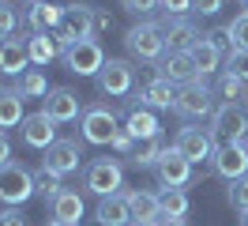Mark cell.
Instances as JSON below:
<instances>
[{
	"label": "cell",
	"instance_id": "cell-20",
	"mask_svg": "<svg viewBox=\"0 0 248 226\" xmlns=\"http://www.w3.org/2000/svg\"><path fill=\"white\" fill-rule=\"evenodd\" d=\"M61 15H64L61 4L34 0L31 8H27V27H31V34H53V30H57V23H61Z\"/></svg>",
	"mask_w": 248,
	"mask_h": 226
},
{
	"label": "cell",
	"instance_id": "cell-7",
	"mask_svg": "<svg viewBox=\"0 0 248 226\" xmlns=\"http://www.w3.org/2000/svg\"><path fill=\"white\" fill-rule=\"evenodd\" d=\"M61 57H64V68L76 72V75H98L106 68V49H102V42H94V38H83V42L68 45Z\"/></svg>",
	"mask_w": 248,
	"mask_h": 226
},
{
	"label": "cell",
	"instance_id": "cell-29",
	"mask_svg": "<svg viewBox=\"0 0 248 226\" xmlns=\"http://www.w3.org/2000/svg\"><path fill=\"white\" fill-rule=\"evenodd\" d=\"M34 189H38V196L46 200V208H53V200L64 192V185H61V174H49V170H38L34 174Z\"/></svg>",
	"mask_w": 248,
	"mask_h": 226
},
{
	"label": "cell",
	"instance_id": "cell-34",
	"mask_svg": "<svg viewBox=\"0 0 248 226\" xmlns=\"http://www.w3.org/2000/svg\"><path fill=\"white\" fill-rule=\"evenodd\" d=\"M230 42H233V49H248V12H241L230 23Z\"/></svg>",
	"mask_w": 248,
	"mask_h": 226
},
{
	"label": "cell",
	"instance_id": "cell-5",
	"mask_svg": "<svg viewBox=\"0 0 248 226\" xmlns=\"http://www.w3.org/2000/svg\"><path fill=\"white\" fill-rule=\"evenodd\" d=\"M177 113L185 121H203V117H215V87H207L203 79L196 83H185L177 90Z\"/></svg>",
	"mask_w": 248,
	"mask_h": 226
},
{
	"label": "cell",
	"instance_id": "cell-50",
	"mask_svg": "<svg viewBox=\"0 0 248 226\" xmlns=\"http://www.w3.org/2000/svg\"><path fill=\"white\" fill-rule=\"evenodd\" d=\"M151 226H158V223H151Z\"/></svg>",
	"mask_w": 248,
	"mask_h": 226
},
{
	"label": "cell",
	"instance_id": "cell-23",
	"mask_svg": "<svg viewBox=\"0 0 248 226\" xmlns=\"http://www.w3.org/2000/svg\"><path fill=\"white\" fill-rule=\"evenodd\" d=\"M27 64H31V57H27V42L8 38V42L0 45V75H23V72H31Z\"/></svg>",
	"mask_w": 248,
	"mask_h": 226
},
{
	"label": "cell",
	"instance_id": "cell-10",
	"mask_svg": "<svg viewBox=\"0 0 248 226\" xmlns=\"http://www.w3.org/2000/svg\"><path fill=\"white\" fill-rule=\"evenodd\" d=\"M94 83H98V94L124 98L136 83V68H132V60H106V68L94 75Z\"/></svg>",
	"mask_w": 248,
	"mask_h": 226
},
{
	"label": "cell",
	"instance_id": "cell-6",
	"mask_svg": "<svg viewBox=\"0 0 248 226\" xmlns=\"http://www.w3.org/2000/svg\"><path fill=\"white\" fill-rule=\"evenodd\" d=\"M124 45L136 60H162L166 53V38L158 23H136V27L124 30Z\"/></svg>",
	"mask_w": 248,
	"mask_h": 226
},
{
	"label": "cell",
	"instance_id": "cell-43",
	"mask_svg": "<svg viewBox=\"0 0 248 226\" xmlns=\"http://www.w3.org/2000/svg\"><path fill=\"white\" fill-rule=\"evenodd\" d=\"M12 162V139H8V132L0 128V166Z\"/></svg>",
	"mask_w": 248,
	"mask_h": 226
},
{
	"label": "cell",
	"instance_id": "cell-1",
	"mask_svg": "<svg viewBox=\"0 0 248 226\" xmlns=\"http://www.w3.org/2000/svg\"><path fill=\"white\" fill-rule=\"evenodd\" d=\"M83 38H94V8L91 4H64V15L57 30H53V42L57 49H68V45L83 42Z\"/></svg>",
	"mask_w": 248,
	"mask_h": 226
},
{
	"label": "cell",
	"instance_id": "cell-33",
	"mask_svg": "<svg viewBox=\"0 0 248 226\" xmlns=\"http://www.w3.org/2000/svg\"><path fill=\"white\" fill-rule=\"evenodd\" d=\"M226 72L237 75L241 83H248V49H233V53H226Z\"/></svg>",
	"mask_w": 248,
	"mask_h": 226
},
{
	"label": "cell",
	"instance_id": "cell-27",
	"mask_svg": "<svg viewBox=\"0 0 248 226\" xmlns=\"http://www.w3.org/2000/svg\"><path fill=\"white\" fill-rule=\"evenodd\" d=\"M158 204H162V219H185L188 208H192L185 189H166V192L158 196Z\"/></svg>",
	"mask_w": 248,
	"mask_h": 226
},
{
	"label": "cell",
	"instance_id": "cell-39",
	"mask_svg": "<svg viewBox=\"0 0 248 226\" xmlns=\"http://www.w3.org/2000/svg\"><path fill=\"white\" fill-rule=\"evenodd\" d=\"M226 8V0H192V12H200V15H218Z\"/></svg>",
	"mask_w": 248,
	"mask_h": 226
},
{
	"label": "cell",
	"instance_id": "cell-37",
	"mask_svg": "<svg viewBox=\"0 0 248 226\" xmlns=\"http://www.w3.org/2000/svg\"><path fill=\"white\" fill-rule=\"evenodd\" d=\"M19 27V12H16V4H8V0H0V34L8 38L12 30Z\"/></svg>",
	"mask_w": 248,
	"mask_h": 226
},
{
	"label": "cell",
	"instance_id": "cell-44",
	"mask_svg": "<svg viewBox=\"0 0 248 226\" xmlns=\"http://www.w3.org/2000/svg\"><path fill=\"white\" fill-rule=\"evenodd\" d=\"M113 27V15L109 12H98V8H94V30H109Z\"/></svg>",
	"mask_w": 248,
	"mask_h": 226
},
{
	"label": "cell",
	"instance_id": "cell-13",
	"mask_svg": "<svg viewBox=\"0 0 248 226\" xmlns=\"http://www.w3.org/2000/svg\"><path fill=\"white\" fill-rule=\"evenodd\" d=\"M155 174H158V185H162V189H181V185H188V177H192V162H188L177 147H166L162 158H158V166H155Z\"/></svg>",
	"mask_w": 248,
	"mask_h": 226
},
{
	"label": "cell",
	"instance_id": "cell-21",
	"mask_svg": "<svg viewBox=\"0 0 248 226\" xmlns=\"http://www.w3.org/2000/svg\"><path fill=\"white\" fill-rule=\"evenodd\" d=\"M140 105H147V109H173L177 105V90H173V83L155 75L151 83L140 87Z\"/></svg>",
	"mask_w": 248,
	"mask_h": 226
},
{
	"label": "cell",
	"instance_id": "cell-38",
	"mask_svg": "<svg viewBox=\"0 0 248 226\" xmlns=\"http://www.w3.org/2000/svg\"><path fill=\"white\" fill-rule=\"evenodd\" d=\"M121 8H124V12H132V15H147V12H155V8H158V0H121Z\"/></svg>",
	"mask_w": 248,
	"mask_h": 226
},
{
	"label": "cell",
	"instance_id": "cell-22",
	"mask_svg": "<svg viewBox=\"0 0 248 226\" xmlns=\"http://www.w3.org/2000/svg\"><path fill=\"white\" fill-rule=\"evenodd\" d=\"M94 223L98 226H128L132 223V211H128V200L121 192L98 200V211H94Z\"/></svg>",
	"mask_w": 248,
	"mask_h": 226
},
{
	"label": "cell",
	"instance_id": "cell-47",
	"mask_svg": "<svg viewBox=\"0 0 248 226\" xmlns=\"http://www.w3.org/2000/svg\"><path fill=\"white\" fill-rule=\"evenodd\" d=\"M241 226H248V211H241Z\"/></svg>",
	"mask_w": 248,
	"mask_h": 226
},
{
	"label": "cell",
	"instance_id": "cell-17",
	"mask_svg": "<svg viewBox=\"0 0 248 226\" xmlns=\"http://www.w3.org/2000/svg\"><path fill=\"white\" fill-rule=\"evenodd\" d=\"M158 79H166V83H196L200 72H196V60L188 57V53H170V57H162L158 64Z\"/></svg>",
	"mask_w": 248,
	"mask_h": 226
},
{
	"label": "cell",
	"instance_id": "cell-15",
	"mask_svg": "<svg viewBox=\"0 0 248 226\" xmlns=\"http://www.w3.org/2000/svg\"><path fill=\"white\" fill-rule=\"evenodd\" d=\"M211 166H215V174L222 181H237L248 174V143H226V147L215 151V158H211Z\"/></svg>",
	"mask_w": 248,
	"mask_h": 226
},
{
	"label": "cell",
	"instance_id": "cell-51",
	"mask_svg": "<svg viewBox=\"0 0 248 226\" xmlns=\"http://www.w3.org/2000/svg\"><path fill=\"white\" fill-rule=\"evenodd\" d=\"M31 4H34V0H31Z\"/></svg>",
	"mask_w": 248,
	"mask_h": 226
},
{
	"label": "cell",
	"instance_id": "cell-31",
	"mask_svg": "<svg viewBox=\"0 0 248 226\" xmlns=\"http://www.w3.org/2000/svg\"><path fill=\"white\" fill-rule=\"evenodd\" d=\"M162 151H166V143H162V136H158V139H147V143H140V147H136V155H132L128 162H132V166H158Z\"/></svg>",
	"mask_w": 248,
	"mask_h": 226
},
{
	"label": "cell",
	"instance_id": "cell-12",
	"mask_svg": "<svg viewBox=\"0 0 248 226\" xmlns=\"http://www.w3.org/2000/svg\"><path fill=\"white\" fill-rule=\"evenodd\" d=\"M79 162H83V147H79V139H57V143L46 151L42 170L68 177V174H76V170H79Z\"/></svg>",
	"mask_w": 248,
	"mask_h": 226
},
{
	"label": "cell",
	"instance_id": "cell-19",
	"mask_svg": "<svg viewBox=\"0 0 248 226\" xmlns=\"http://www.w3.org/2000/svg\"><path fill=\"white\" fill-rule=\"evenodd\" d=\"M124 128L136 136V143H147V139H158V136H162V124H158L155 109H147V105H132Z\"/></svg>",
	"mask_w": 248,
	"mask_h": 226
},
{
	"label": "cell",
	"instance_id": "cell-35",
	"mask_svg": "<svg viewBox=\"0 0 248 226\" xmlns=\"http://www.w3.org/2000/svg\"><path fill=\"white\" fill-rule=\"evenodd\" d=\"M230 204L237 211H248V174L237 177V181H230Z\"/></svg>",
	"mask_w": 248,
	"mask_h": 226
},
{
	"label": "cell",
	"instance_id": "cell-42",
	"mask_svg": "<svg viewBox=\"0 0 248 226\" xmlns=\"http://www.w3.org/2000/svg\"><path fill=\"white\" fill-rule=\"evenodd\" d=\"M0 226H27V219H23V211L4 208V211H0Z\"/></svg>",
	"mask_w": 248,
	"mask_h": 226
},
{
	"label": "cell",
	"instance_id": "cell-8",
	"mask_svg": "<svg viewBox=\"0 0 248 226\" xmlns=\"http://www.w3.org/2000/svg\"><path fill=\"white\" fill-rule=\"evenodd\" d=\"M173 147L185 155L188 162L196 166V162H207V158H215V136H211V128H200V124H185L181 132H177V139H173Z\"/></svg>",
	"mask_w": 248,
	"mask_h": 226
},
{
	"label": "cell",
	"instance_id": "cell-16",
	"mask_svg": "<svg viewBox=\"0 0 248 226\" xmlns=\"http://www.w3.org/2000/svg\"><path fill=\"white\" fill-rule=\"evenodd\" d=\"M162 38H166V49H170V53H188L203 34L188 23L185 15H177V19H170V23H162Z\"/></svg>",
	"mask_w": 248,
	"mask_h": 226
},
{
	"label": "cell",
	"instance_id": "cell-18",
	"mask_svg": "<svg viewBox=\"0 0 248 226\" xmlns=\"http://www.w3.org/2000/svg\"><path fill=\"white\" fill-rule=\"evenodd\" d=\"M124 200H128V211H132V223H136V226H151V223L162 219V204H158L155 192H147V189H132Z\"/></svg>",
	"mask_w": 248,
	"mask_h": 226
},
{
	"label": "cell",
	"instance_id": "cell-24",
	"mask_svg": "<svg viewBox=\"0 0 248 226\" xmlns=\"http://www.w3.org/2000/svg\"><path fill=\"white\" fill-rule=\"evenodd\" d=\"M188 57L196 60V72H200V79H203V75L218 72V64H222V49H218V45L211 42L207 34H203L200 42H196L192 49H188Z\"/></svg>",
	"mask_w": 248,
	"mask_h": 226
},
{
	"label": "cell",
	"instance_id": "cell-36",
	"mask_svg": "<svg viewBox=\"0 0 248 226\" xmlns=\"http://www.w3.org/2000/svg\"><path fill=\"white\" fill-rule=\"evenodd\" d=\"M109 147L117 151V155H124V158H132V155H136V147H140V143H136V136L128 132V128H121V132L113 136V143H109Z\"/></svg>",
	"mask_w": 248,
	"mask_h": 226
},
{
	"label": "cell",
	"instance_id": "cell-28",
	"mask_svg": "<svg viewBox=\"0 0 248 226\" xmlns=\"http://www.w3.org/2000/svg\"><path fill=\"white\" fill-rule=\"evenodd\" d=\"M57 53H61V49L53 42V34H31V38H27V57H31V64H49Z\"/></svg>",
	"mask_w": 248,
	"mask_h": 226
},
{
	"label": "cell",
	"instance_id": "cell-45",
	"mask_svg": "<svg viewBox=\"0 0 248 226\" xmlns=\"http://www.w3.org/2000/svg\"><path fill=\"white\" fill-rule=\"evenodd\" d=\"M158 226H188L185 219H158Z\"/></svg>",
	"mask_w": 248,
	"mask_h": 226
},
{
	"label": "cell",
	"instance_id": "cell-14",
	"mask_svg": "<svg viewBox=\"0 0 248 226\" xmlns=\"http://www.w3.org/2000/svg\"><path fill=\"white\" fill-rule=\"evenodd\" d=\"M42 109L57 124H68V121H76L83 113V102H79V94L72 87H49V94L42 98Z\"/></svg>",
	"mask_w": 248,
	"mask_h": 226
},
{
	"label": "cell",
	"instance_id": "cell-48",
	"mask_svg": "<svg viewBox=\"0 0 248 226\" xmlns=\"http://www.w3.org/2000/svg\"><path fill=\"white\" fill-rule=\"evenodd\" d=\"M4 42H8V38H4V34H0V45H4Z\"/></svg>",
	"mask_w": 248,
	"mask_h": 226
},
{
	"label": "cell",
	"instance_id": "cell-30",
	"mask_svg": "<svg viewBox=\"0 0 248 226\" xmlns=\"http://www.w3.org/2000/svg\"><path fill=\"white\" fill-rule=\"evenodd\" d=\"M19 94H23V98H46V94H49V83H46V75H42V72H34V68H31V72H23V75H19Z\"/></svg>",
	"mask_w": 248,
	"mask_h": 226
},
{
	"label": "cell",
	"instance_id": "cell-9",
	"mask_svg": "<svg viewBox=\"0 0 248 226\" xmlns=\"http://www.w3.org/2000/svg\"><path fill=\"white\" fill-rule=\"evenodd\" d=\"M79 128H83V139H87V143H113V136L121 132L117 113H113L109 105H91V109H83Z\"/></svg>",
	"mask_w": 248,
	"mask_h": 226
},
{
	"label": "cell",
	"instance_id": "cell-4",
	"mask_svg": "<svg viewBox=\"0 0 248 226\" xmlns=\"http://www.w3.org/2000/svg\"><path fill=\"white\" fill-rule=\"evenodd\" d=\"M31 196H38V189H34V174L27 170V166H23V162L0 166V200H4L8 208L27 204Z\"/></svg>",
	"mask_w": 248,
	"mask_h": 226
},
{
	"label": "cell",
	"instance_id": "cell-41",
	"mask_svg": "<svg viewBox=\"0 0 248 226\" xmlns=\"http://www.w3.org/2000/svg\"><path fill=\"white\" fill-rule=\"evenodd\" d=\"M158 8H166V12L177 19V15H185V12H192V0H158Z\"/></svg>",
	"mask_w": 248,
	"mask_h": 226
},
{
	"label": "cell",
	"instance_id": "cell-26",
	"mask_svg": "<svg viewBox=\"0 0 248 226\" xmlns=\"http://www.w3.org/2000/svg\"><path fill=\"white\" fill-rule=\"evenodd\" d=\"M53 219H61V223H72L76 226L79 219H83V196L79 192H72V189H64L61 196H57V200H53Z\"/></svg>",
	"mask_w": 248,
	"mask_h": 226
},
{
	"label": "cell",
	"instance_id": "cell-49",
	"mask_svg": "<svg viewBox=\"0 0 248 226\" xmlns=\"http://www.w3.org/2000/svg\"><path fill=\"white\" fill-rule=\"evenodd\" d=\"M241 4H245V8H248V0H241Z\"/></svg>",
	"mask_w": 248,
	"mask_h": 226
},
{
	"label": "cell",
	"instance_id": "cell-3",
	"mask_svg": "<svg viewBox=\"0 0 248 226\" xmlns=\"http://www.w3.org/2000/svg\"><path fill=\"white\" fill-rule=\"evenodd\" d=\"M83 185H87V192H94L98 200H106V196H117L124 189V166L117 158H94L87 166V174H83Z\"/></svg>",
	"mask_w": 248,
	"mask_h": 226
},
{
	"label": "cell",
	"instance_id": "cell-40",
	"mask_svg": "<svg viewBox=\"0 0 248 226\" xmlns=\"http://www.w3.org/2000/svg\"><path fill=\"white\" fill-rule=\"evenodd\" d=\"M207 38H211V42H215L218 49H222V53H226V49L233 53V42H230V27H215L211 34H207Z\"/></svg>",
	"mask_w": 248,
	"mask_h": 226
},
{
	"label": "cell",
	"instance_id": "cell-46",
	"mask_svg": "<svg viewBox=\"0 0 248 226\" xmlns=\"http://www.w3.org/2000/svg\"><path fill=\"white\" fill-rule=\"evenodd\" d=\"M46 226H72V223H61V219H53V223H46Z\"/></svg>",
	"mask_w": 248,
	"mask_h": 226
},
{
	"label": "cell",
	"instance_id": "cell-11",
	"mask_svg": "<svg viewBox=\"0 0 248 226\" xmlns=\"http://www.w3.org/2000/svg\"><path fill=\"white\" fill-rule=\"evenodd\" d=\"M19 136H23V143L34 151H49L57 143V121L49 117L46 109H38V113H27L23 124H19Z\"/></svg>",
	"mask_w": 248,
	"mask_h": 226
},
{
	"label": "cell",
	"instance_id": "cell-32",
	"mask_svg": "<svg viewBox=\"0 0 248 226\" xmlns=\"http://www.w3.org/2000/svg\"><path fill=\"white\" fill-rule=\"evenodd\" d=\"M245 87H248V83H241V79H237V75H230V72H222V75H218V83H215V90L226 98V102L248 98V90H245Z\"/></svg>",
	"mask_w": 248,
	"mask_h": 226
},
{
	"label": "cell",
	"instance_id": "cell-25",
	"mask_svg": "<svg viewBox=\"0 0 248 226\" xmlns=\"http://www.w3.org/2000/svg\"><path fill=\"white\" fill-rule=\"evenodd\" d=\"M23 102H27V98H23L16 87L0 90V128H19V124H23V117H27V113H23Z\"/></svg>",
	"mask_w": 248,
	"mask_h": 226
},
{
	"label": "cell",
	"instance_id": "cell-2",
	"mask_svg": "<svg viewBox=\"0 0 248 226\" xmlns=\"http://www.w3.org/2000/svg\"><path fill=\"white\" fill-rule=\"evenodd\" d=\"M211 136H215L218 147H226V143H248V109L237 102L218 105L215 117H211Z\"/></svg>",
	"mask_w": 248,
	"mask_h": 226
}]
</instances>
